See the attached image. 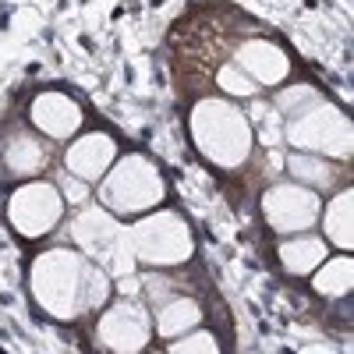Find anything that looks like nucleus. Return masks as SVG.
<instances>
[{
  "mask_svg": "<svg viewBox=\"0 0 354 354\" xmlns=\"http://www.w3.org/2000/svg\"><path fill=\"white\" fill-rule=\"evenodd\" d=\"M96 344L106 354H145L153 344V312L138 298H117L96 312Z\"/></svg>",
  "mask_w": 354,
  "mask_h": 354,
  "instance_id": "nucleus-6",
  "label": "nucleus"
},
{
  "mask_svg": "<svg viewBox=\"0 0 354 354\" xmlns=\"http://www.w3.org/2000/svg\"><path fill=\"white\" fill-rule=\"evenodd\" d=\"M128 245L145 270H181L195 255V234L177 209H153L124 227Z\"/></svg>",
  "mask_w": 354,
  "mask_h": 354,
  "instance_id": "nucleus-4",
  "label": "nucleus"
},
{
  "mask_svg": "<svg viewBox=\"0 0 354 354\" xmlns=\"http://www.w3.org/2000/svg\"><path fill=\"white\" fill-rule=\"evenodd\" d=\"M319 223H322V241L330 248H340V252L354 248V192H351V185L337 188L322 202Z\"/></svg>",
  "mask_w": 354,
  "mask_h": 354,
  "instance_id": "nucleus-13",
  "label": "nucleus"
},
{
  "mask_svg": "<svg viewBox=\"0 0 354 354\" xmlns=\"http://www.w3.org/2000/svg\"><path fill=\"white\" fill-rule=\"evenodd\" d=\"M28 128L50 142H71L85 128V110L61 88H43L28 100Z\"/></svg>",
  "mask_w": 354,
  "mask_h": 354,
  "instance_id": "nucleus-9",
  "label": "nucleus"
},
{
  "mask_svg": "<svg viewBox=\"0 0 354 354\" xmlns=\"http://www.w3.org/2000/svg\"><path fill=\"white\" fill-rule=\"evenodd\" d=\"M322 100V93L315 85H287L280 93H273V110L283 117V121H294V117H301L305 110H312L315 103Z\"/></svg>",
  "mask_w": 354,
  "mask_h": 354,
  "instance_id": "nucleus-18",
  "label": "nucleus"
},
{
  "mask_svg": "<svg viewBox=\"0 0 354 354\" xmlns=\"http://www.w3.org/2000/svg\"><path fill=\"white\" fill-rule=\"evenodd\" d=\"M198 326H202V305L192 298V294H177V298L153 308V337L177 340V337H185Z\"/></svg>",
  "mask_w": 354,
  "mask_h": 354,
  "instance_id": "nucleus-16",
  "label": "nucleus"
},
{
  "mask_svg": "<svg viewBox=\"0 0 354 354\" xmlns=\"http://www.w3.org/2000/svg\"><path fill=\"white\" fill-rule=\"evenodd\" d=\"M333 248L322 241V234H290V238L280 241L277 259L283 266V273L290 277H312L322 262H326Z\"/></svg>",
  "mask_w": 354,
  "mask_h": 354,
  "instance_id": "nucleus-15",
  "label": "nucleus"
},
{
  "mask_svg": "<svg viewBox=\"0 0 354 354\" xmlns=\"http://www.w3.org/2000/svg\"><path fill=\"white\" fill-rule=\"evenodd\" d=\"M283 138L294 145V153H315V156L344 160V163L351 160V149H354L351 117L330 100H319L301 117L283 121Z\"/></svg>",
  "mask_w": 354,
  "mask_h": 354,
  "instance_id": "nucleus-5",
  "label": "nucleus"
},
{
  "mask_svg": "<svg viewBox=\"0 0 354 354\" xmlns=\"http://www.w3.org/2000/svg\"><path fill=\"white\" fill-rule=\"evenodd\" d=\"M188 131L202 160H209L220 170H238L252 160L255 131L248 113L223 96H202L192 103Z\"/></svg>",
  "mask_w": 354,
  "mask_h": 354,
  "instance_id": "nucleus-1",
  "label": "nucleus"
},
{
  "mask_svg": "<svg viewBox=\"0 0 354 354\" xmlns=\"http://www.w3.org/2000/svg\"><path fill=\"white\" fill-rule=\"evenodd\" d=\"M287 174L294 185H301L315 195H333L337 188H344L347 181L340 177L337 160L326 156H315V153H290L287 156Z\"/></svg>",
  "mask_w": 354,
  "mask_h": 354,
  "instance_id": "nucleus-14",
  "label": "nucleus"
},
{
  "mask_svg": "<svg viewBox=\"0 0 354 354\" xmlns=\"http://www.w3.org/2000/svg\"><path fill=\"white\" fill-rule=\"evenodd\" d=\"M351 287H354V259H351V252H340V255L330 252L326 262L312 273V290L326 301L347 298Z\"/></svg>",
  "mask_w": 354,
  "mask_h": 354,
  "instance_id": "nucleus-17",
  "label": "nucleus"
},
{
  "mask_svg": "<svg viewBox=\"0 0 354 354\" xmlns=\"http://www.w3.org/2000/svg\"><path fill=\"white\" fill-rule=\"evenodd\" d=\"M50 181H53V188H57V192H61L64 205H75V209H78V205H85L88 198H93V185L78 181V177H75V174H68L64 167H61V170H53Z\"/></svg>",
  "mask_w": 354,
  "mask_h": 354,
  "instance_id": "nucleus-21",
  "label": "nucleus"
},
{
  "mask_svg": "<svg viewBox=\"0 0 354 354\" xmlns=\"http://www.w3.org/2000/svg\"><path fill=\"white\" fill-rule=\"evenodd\" d=\"M145 354H167V351H145Z\"/></svg>",
  "mask_w": 354,
  "mask_h": 354,
  "instance_id": "nucleus-22",
  "label": "nucleus"
},
{
  "mask_svg": "<svg viewBox=\"0 0 354 354\" xmlns=\"http://www.w3.org/2000/svg\"><path fill=\"white\" fill-rule=\"evenodd\" d=\"M121 156L117 149V138L106 135V131H78L68 145H64V156H61V167L68 174H75L78 181L85 185H100L103 174L113 167V160Z\"/></svg>",
  "mask_w": 354,
  "mask_h": 354,
  "instance_id": "nucleus-11",
  "label": "nucleus"
},
{
  "mask_svg": "<svg viewBox=\"0 0 354 354\" xmlns=\"http://www.w3.org/2000/svg\"><path fill=\"white\" fill-rule=\"evenodd\" d=\"M167 354H223V351H220L216 333H209V330L198 326V330H192V333H185V337L170 340Z\"/></svg>",
  "mask_w": 354,
  "mask_h": 354,
  "instance_id": "nucleus-20",
  "label": "nucleus"
},
{
  "mask_svg": "<svg viewBox=\"0 0 354 354\" xmlns=\"http://www.w3.org/2000/svg\"><path fill=\"white\" fill-rule=\"evenodd\" d=\"M216 85H220V93L223 96H230V100H252L255 93H259V85L238 68V64H220V71H216Z\"/></svg>",
  "mask_w": 354,
  "mask_h": 354,
  "instance_id": "nucleus-19",
  "label": "nucleus"
},
{
  "mask_svg": "<svg viewBox=\"0 0 354 354\" xmlns=\"http://www.w3.org/2000/svg\"><path fill=\"white\" fill-rule=\"evenodd\" d=\"M0 167L15 181H36L53 167V142L32 128H11L0 138Z\"/></svg>",
  "mask_w": 354,
  "mask_h": 354,
  "instance_id": "nucleus-10",
  "label": "nucleus"
},
{
  "mask_svg": "<svg viewBox=\"0 0 354 354\" xmlns=\"http://www.w3.org/2000/svg\"><path fill=\"white\" fill-rule=\"evenodd\" d=\"M234 64H238L259 88H277L290 75V57L283 53V46H277L273 39H259V36L238 43Z\"/></svg>",
  "mask_w": 354,
  "mask_h": 354,
  "instance_id": "nucleus-12",
  "label": "nucleus"
},
{
  "mask_svg": "<svg viewBox=\"0 0 354 354\" xmlns=\"http://www.w3.org/2000/svg\"><path fill=\"white\" fill-rule=\"evenodd\" d=\"M262 220L273 234L290 238V234H308L319 223L322 198L294 181H277L262 192Z\"/></svg>",
  "mask_w": 354,
  "mask_h": 354,
  "instance_id": "nucleus-8",
  "label": "nucleus"
},
{
  "mask_svg": "<svg viewBox=\"0 0 354 354\" xmlns=\"http://www.w3.org/2000/svg\"><path fill=\"white\" fill-rule=\"evenodd\" d=\"M96 198L117 220H138L167 198V177L145 153H124L96 185Z\"/></svg>",
  "mask_w": 354,
  "mask_h": 354,
  "instance_id": "nucleus-2",
  "label": "nucleus"
},
{
  "mask_svg": "<svg viewBox=\"0 0 354 354\" xmlns=\"http://www.w3.org/2000/svg\"><path fill=\"white\" fill-rule=\"evenodd\" d=\"M64 198L53 188V181L36 177V181H21L11 195H8V223L21 234V238L36 241L46 238L61 227L64 220Z\"/></svg>",
  "mask_w": 354,
  "mask_h": 354,
  "instance_id": "nucleus-7",
  "label": "nucleus"
},
{
  "mask_svg": "<svg viewBox=\"0 0 354 354\" xmlns=\"http://www.w3.org/2000/svg\"><path fill=\"white\" fill-rule=\"evenodd\" d=\"M85 266H88V259L68 245H57L32 259L28 290H32V301L39 305V312H46L57 322H75L85 315V308H82Z\"/></svg>",
  "mask_w": 354,
  "mask_h": 354,
  "instance_id": "nucleus-3",
  "label": "nucleus"
}]
</instances>
